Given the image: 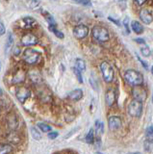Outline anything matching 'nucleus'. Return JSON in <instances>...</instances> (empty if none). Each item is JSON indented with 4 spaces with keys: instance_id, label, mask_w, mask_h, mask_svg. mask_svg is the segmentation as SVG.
<instances>
[{
    "instance_id": "20e7f679",
    "label": "nucleus",
    "mask_w": 153,
    "mask_h": 154,
    "mask_svg": "<svg viewBox=\"0 0 153 154\" xmlns=\"http://www.w3.org/2000/svg\"><path fill=\"white\" fill-rule=\"evenodd\" d=\"M128 114L133 118H140L142 112V102L134 99L128 105Z\"/></svg>"
},
{
    "instance_id": "f03ea898",
    "label": "nucleus",
    "mask_w": 153,
    "mask_h": 154,
    "mask_svg": "<svg viewBox=\"0 0 153 154\" xmlns=\"http://www.w3.org/2000/svg\"><path fill=\"white\" fill-rule=\"evenodd\" d=\"M41 58V54L38 51L32 49V48H27L23 52V61L28 65H35L39 62Z\"/></svg>"
},
{
    "instance_id": "dca6fc26",
    "label": "nucleus",
    "mask_w": 153,
    "mask_h": 154,
    "mask_svg": "<svg viewBox=\"0 0 153 154\" xmlns=\"http://www.w3.org/2000/svg\"><path fill=\"white\" fill-rule=\"evenodd\" d=\"M105 101H106V104L108 106H112L115 102V91L112 89H109L106 91V94H105Z\"/></svg>"
},
{
    "instance_id": "37998d69",
    "label": "nucleus",
    "mask_w": 153,
    "mask_h": 154,
    "mask_svg": "<svg viewBox=\"0 0 153 154\" xmlns=\"http://www.w3.org/2000/svg\"><path fill=\"white\" fill-rule=\"evenodd\" d=\"M151 73H152V75H153V66H152V69H151Z\"/></svg>"
},
{
    "instance_id": "5701e85b",
    "label": "nucleus",
    "mask_w": 153,
    "mask_h": 154,
    "mask_svg": "<svg viewBox=\"0 0 153 154\" xmlns=\"http://www.w3.org/2000/svg\"><path fill=\"white\" fill-rule=\"evenodd\" d=\"M75 64H76V67H77V69L81 72L85 71V69H86V64H85V62L82 59H76Z\"/></svg>"
},
{
    "instance_id": "a18cd8bd",
    "label": "nucleus",
    "mask_w": 153,
    "mask_h": 154,
    "mask_svg": "<svg viewBox=\"0 0 153 154\" xmlns=\"http://www.w3.org/2000/svg\"><path fill=\"white\" fill-rule=\"evenodd\" d=\"M152 101H153V94H152Z\"/></svg>"
},
{
    "instance_id": "7c9ffc66",
    "label": "nucleus",
    "mask_w": 153,
    "mask_h": 154,
    "mask_svg": "<svg viewBox=\"0 0 153 154\" xmlns=\"http://www.w3.org/2000/svg\"><path fill=\"white\" fill-rule=\"evenodd\" d=\"M73 1L81 5H84V6H92V2L90 0H73Z\"/></svg>"
},
{
    "instance_id": "f257e3e1",
    "label": "nucleus",
    "mask_w": 153,
    "mask_h": 154,
    "mask_svg": "<svg viewBox=\"0 0 153 154\" xmlns=\"http://www.w3.org/2000/svg\"><path fill=\"white\" fill-rule=\"evenodd\" d=\"M124 79L127 82V84L131 86H142L143 83V76L141 72L134 69H128L124 73Z\"/></svg>"
},
{
    "instance_id": "58836bf2",
    "label": "nucleus",
    "mask_w": 153,
    "mask_h": 154,
    "mask_svg": "<svg viewBox=\"0 0 153 154\" xmlns=\"http://www.w3.org/2000/svg\"><path fill=\"white\" fill-rule=\"evenodd\" d=\"M109 19H110V20H111V21H113L114 23H116L118 26H121V24L119 23V21H118V20H117V19H114V18H112V17H109Z\"/></svg>"
},
{
    "instance_id": "4be33fe9",
    "label": "nucleus",
    "mask_w": 153,
    "mask_h": 154,
    "mask_svg": "<svg viewBox=\"0 0 153 154\" xmlns=\"http://www.w3.org/2000/svg\"><path fill=\"white\" fill-rule=\"evenodd\" d=\"M95 131L98 135H101L104 132V124L101 120H96L95 122Z\"/></svg>"
},
{
    "instance_id": "2f4dec72",
    "label": "nucleus",
    "mask_w": 153,
    "mask_h": 154,
    "mask_svg": "<svg viewBox=\"0 0 153 154\" xmlns=\"http://www.w3.org/2000/svg\"><path fill=\"white\" fill-rule=\"evenodd\" d=\"M141 52H142V54L143 56H149L150 55V49H149V47H147V46H145V47H142L141 48Z\"/></svg>"
},
{
    "instance_id": "79ce46f5",
    "label": "nucleus",
    "mask_w": 153,
    "mask_h": 154,
    "mask_svg": "<svg viewBox=\"0 0 153 154\" xmlns=\"http://www.w3.org/2000/svg\"><path fill=\"white\" fill-rule=\"evenodd\" d=\"M94 154H103V153H101V152H95Z\"/></svg>"
},
{
    "instance_id": "f8f14e48",
    "label": "nucleus",
    "mask_w": 153,
    "mask_h": 154,
    "mask_svg": "<svg viewBox=\"0 0 153 154\" xmlns=\"http://www.w3.org/2000/svg\"><path fill=\"white\" fill-rule=\"evenodd\" d=\"M36 25V20L33 17H24L20 21V27L23 29H32Z\"/></svg>"
},
{
    "instance_id": "9b49d317",
    "label": "nucleus",
    "mask_w": 153,
    "mask_h": 154,
    "mask_svg": "<svg viewBox=\"0 0 153 154\" xmlns=\"http://www.w3.org/2000/svg\"><path fill=\"white\" fill-rule=\"evenodd\" d=\"M140 18H141V20L143 23H145V24H150L152 22V20H153V17H152L151 13L148 11V10H146V9L141 10V12H140Z\"/></svg>"
},
{
    "instance_id": "c756f323",
    "label": "nucleus",
    "mask_w": 153,
    "mask_h": 154,
    "mask_svg": "<svg viewBox=\"0 0 153 154\" xmlns=\"http://www.w3.org/2000/svg\"><path fill=\"white\" fill-rule=\"evenodd\" d=\"M73 71H74V74L76 75V77H77L79 83H83V78H82V74H81V71L77 69V67H74Z\"/></svg>"
},
{
    "instance_id": "473e14b6",
    "label": "nucleus",
    "mask_w": 153,
    "mask_h": 154,
    "mask_svg": "<svg viewBox=\"0 0 153 154\" xmlns=\"http://www.w3.org/2000/svg\"><path fill=\"white\" fill-rule=\"evenodd\" d=\"M58 132H50L48 133V138L51 139V140H53V139H56L57 137H58Z\"/></svg>"
},
{
    "instance_id": "cd10ccee",
    "label": "nucleus",
    "mask_w": 153,
    "mask_h": 154,
    "mask_svg": "<svg viewBox=\"0 0 153 154\" xmlns=\"http://www.w3.org/2000/svg\"><path fill=\"white\" fill-rule=\"evenodd\" d=\"M38 127L41 128V131H42V132H45V133H47V132H50V131H51V127L49 126V125L45 124V123H41V122H39V123H38Z\"/></svg>"
},
{
    "instance_id": "a878e982",
    "label": "nucleus",
    "mask_w": 153,
    "mask_h": 154,
    "mask_svg": "<svg viewBox=\"0 0 153 154\" xmlns=\"http://www.w3.org/2000/svg\"><path fill=\"white\" fill-rule=\"evenodd\" d=\"M31 134H32V137L34 138L35 140H41V133L38 131V129L37 128H35V127H32L31 128Z\"/></svg>"
},
{
    "instance_id": "7ed1b4c3",
    "label": "nucleus",
    "mask_w": 153,
    "mask_h": 154,
    "mask_svg": "<svg viewBox=\"0 0 153 154\" xmlns=\"http://www.w3.org/2000/svg\"><path fill=\"white\" fill-rule=\"evenodd\" d=\"M92 34L93 38H95L97 42H104L109 40V32L106 28L101 26H94L92 30Z\"/></svg>"
},
{
    "instance_id": "1a4fd4ad",
    "label": "nucleus",
    "mask_w": 153,
    "mask_h": 154,
    "mask_svg": "<svg viewBox=\"0 0 153 154\" xmlns=\"http://www.w3.org/2000/svg\"><path fill=\"white\" fill-rule=\"evenodd\" d=\"M38 43V38L32 33H28L21 38V45L24 46H31Z\"/></svg>"
},
{
    "instance_id": "4c0bfd02",
    "label": "nucleus",
    "mask_w": 153,
    "mask_h": 154,
    "mask_svg": "<svg viewBox=\"0 0 153 154\" xmlns=\"http://www.w3.org/2000/svg\"><path fill=\"white\" fill-rule=\"evenodd\" d=\"M135 2L139 5V6H142V5H143L146 2V0H135Z\"/></svg>"
},
{
    "instance_id": "ea45409f",
    "label": "nucleus",
    "mask_w": 153,
    "mask_h": 154,
    "mask_svg": "<svg viewBox=\"0 0 153 154\" xmlns=\"http://www.w3.org/2000/svg\"><path fill=\"white\" fill-rule=\"evenodd\" d=\"M135 42H138V43H145V41L143 40V38H135Z\"/></svg>"
},
{
    "instance_id": "b1692460",
    "label": "nucleus",
    "mask_w": 153,
    "mask_h": 154,
    "mask_svg": "<svg viewBox=\"0 0 153 154\" xmlns=\"http://www.w3.org/2000/svg\"><path fill=\"white\" fill-rule=\"evenodd\" d=\"M93 140H94V131H93V128H90L89 130L88 135L86 136V142H87L88 143H93Z\"/></svg>"
},
{
    "instance_id": "bb28decb",
    "label": "nucleus",
    "mask_w": 153,
    "mask_h": 154,
    "mask_svg": "<svg viewBox=\"0 0 153 154\" xmlns=\"http://www.w3.org/2000/svg\"><path fill=\"white\" fill-rule=\"evenodd\" d=\"M14 43V37L12 33L8 34V38H7V43H6V50H9L11 48V46Z\"/></svg>"
},
{
    "instance_id": "412c9836",
    "label": "nucleus",
    "mask_w": 153,
    "mask_h": 154,
    "mask_svg": "<svg viewBox=\"0 0 153 154\" xmlns=\"http://www.w3.org/2000/svg\"><path fill=\"white\" fill-rule=\"evenodd\" d=\"M13 150L12 146L8 143H1V146H0V154H9L11 153Z\"/></svg>"
},
{
    "instance_id": "c03bdc74",
    "label": "nucleus",
    "mask_w": 153,
    "mask_h": 154,
    "mask_svg": "<svg viewBox=\"0 0 153 154\" xmlns=\"http://www.w3.org/2000/svg\"><path fill=\"white\" fill-rule=\"evenodd\" d=\"M118 1H125V0H118Z\"/></svg>"
},
{
    "instance_id": "e433bc0d",
    "label": "nucleus",
    "mask_w": 153,
    "mask_h": 154,
    "mask_svg": "<svg viewBox=\"0 0 153 154\" xmlns=\"http://www.w3.org/2000/svg\"><path fill=\"white\" fill-rule=\"evenodd\" d=\"M90 85L93 86V90H95V91H97V85L94 83L93 82V78H90Z\"/></svg>"
},
{
    "instance_id": "4468645a",
    "label": "nucleus",
    "mask_w": 153,
    "mask_h": 154,
    "mask_svg": "<svg viewBox=\"0 0 153 154\" xmlns=\"http://www.w3.org/2000/svg\"><path fill=\"white\" fill-rule=\"evenodd\" d=\"M6 122L8 124V127L12 130L17 129L18 126V119L15 115H9L6 119Z\"/></svg>"
},
{
    "instance_id": "f704fd0d",
    "label": "nucleus",
    "mask_w": 153,
    "mask_h": 154,
    "mask_svg": "<svg viewBox=\"0 0 153 154\" xmlns=\"http://www.w3.org/2000/svg\"><path fill=\"white\" fill-rule=\"evenodd\" d=\"M122 24H123L124 26H125L127 33H129V32H130V30H129V27H128V17H126L125 19H124V21L122 22Z\"/></svg>"
},
{
    "instance_id": "423d86ee",
    "label": "nucleus",
    "mask_w": 153,
    "mask_h": 154,
    "mask_svg": "<svg viewBox=\"0 0 153 154\" xmlns=\"http://www.w3.org/2000/svg\"><path fill=\"white\" fill-rule=\"evenodd\" d=\"M132 95L134 99L143 102L146 99V91L142 86H136L132 89Z\"/></svg>"
},
{
    "instance_id": "2eb2a0df",
    "label": "nucleus",
    "mask_w": 153,
    "mask_h": 154,
    "mask_svg": "<svg viewBox=\"0 0 153 154\" xmlns=\"http://www.w3.org/2000/svg\"><path fill=\"white\" fill-rule=\"evenodd\" d=\"M153 143V126H150L146 129L145 132V146H148V148L149 146H151V144Z\"/></svg>"
},
{
    "instance_id": "72a5a7b5",
    "label": "nucleus",
    "mask_w": 153,
    "mask_h": 154,
    "mask_svg": "<svg viewBox=\"0 0 153 154\" xmlns=\"http://www.w3.org/2000/svg\"><path fill=\"white\" fill-rule=\"evenodd\" d=\"M138 60H139V61H140V62H141V64H142V66L143 67H145V69H148V65H147V63H145V61H142V60L141 59V58H140V57H139V56H138Z\"/></svg>"
},
{
    "instance_id": "f3484780",
    "label": "nucleus",
    "mask_w": 153,
    "mask_h": 154,
    "mask_svg": "<svg viewBox=\"0 0 153 154\" xmlns=\"http://www.w3.org/2000/svg\"><path fill=\"white\" fill-rule=\"evenodd\" d=\"M25 79V72L24 70L20 69L18 71L16 72L15 76H14V79H13V83L15 84H18V83H21Z\"/></svg>"
},
{
    "instance_id": "6ab92c4d",
    "label": "nucleus",
    "mask_w": 153,
    "mask_h": 154,
    "mask_svg": "<svg viewBox=\"0 0 153 154\" xmlns=\"http://www.w3.org/2000/svg\"><path fill=\"white\" fill-rule=\"evenodd\" d=\"M7 139H8L9 142H11L13 143H18L20 141V137L18 136L17 132H11L7 136Z\"/></svg>"
},
{
    "instance_id": "aec40b11",
    "label": "nucleus",
    "mask_w": 153,
    "mask_h": 154,
    "mask_svg": "<svg viewBox=\"0 0 153 154\" xmlns=\"http://www.w3.org/2000/svg\"><path fill=\"white\" fill-rule=\"evenodd\" d=\"M42 14H44V17L47 20V22L49 23V26H56V21L51 14H49L47 11H44V12H42Z\"/></svg>"
},
{
    "instance_id": "a19ab883",
    "label": "nucleus",
    "mask_w": 153,
    "mask_h": 154,
    "mask_svg": "<svg viewBox=\"0 0 153 154\" xmlns=\"http://www.w3.org/2000/svg\"><path fill=\"white\" fill-rule=\"evenodd\" d=\"M128 154H142L141 152H130V153H128Z\"/></svg>"
},
{
    "instance_id": "39448f33",
    "label": "nucleus",
    "mask_w": 153,
    "mask_h": 154,
    "mask_svg": "<svg viewBox=\"0 0 153 154\" xmlns=\"http://www.w3.org/2000/svg\"><path fill=\"white\" fill-rule=\"evenodd\" d=\"M100 69H101V72H102V75H103V78H104L105 82L110 83V82L113 81V79H114V69L109 63L102 62L101 64H100Z\"/></svg>"
},
{
    "instance_id": "c85d7f7f",
    "label": "nucleus",
    "mask_w": 153,
    "mask_h": 154,
    "mask_svg": "<svg viewBox=\"0 0 153 154\" xmlns=\"http://www.w3.org/2000/svg\"><path fill=\"white\" fill-rule=\"evenodd\" d=\"M40 1L39 0H30V3H29V6L32 10H37L39 9L40 7Z\"/></svg>"
},
{
    "instance_id": "0eeeda50",
    "label": "nucleus",
    "mask_w": 153,
    "mask_h": 154,
    "mask_svg": "<svg viewBox=\"0 0 153 154\" xmlns=\"http://www.w3.org/2000/svg\"><path fill=\"white\" fill-rule=\"evenodd\" d=\"M89 34V28L84 25V24H79V25L75 26L73 29V35L78 40H82L86 38Z\"/></svg>"
},
{
    "instance_id": "6e6552de",
    "label": "nucleus",
    "mask_w": 153,
    "mask_h": 154,
    "mask_svg": "<svg viewBox=\"0 0 153 154\" xmlns=\"http://www.w3.org/2000/svg\"><path fill=\"white\" fill-rule=\"evenodd\" d=\"M30 94H31V91L29 89L26 88V87H20L16 91L17 98L20 100L21 103L25 102V100L29 97Z\"/></svg>"
},
{
    "instance_id": "393cba45",
    "label": "nucleus",
    "mask_w": 153,
    "mask_h": 154,
    "mask_svg": "<svg viewBox=\"0 0 153 154\" xmlns=\"http://www.w3.org/2000/svg\"><path fill=\"white\" fill-rule=\"evenodd\" d=\"M49 30L52 32V33H54L55 34V36L56 37H58L59 38H65V35L63 33H62L61 31H59L58 29L56 28V26H49Z\"/></svg>"
},
{
    "instance_id": "c9c22d12",
    "label": "nucleus",
    "mask_w": 153,
    "mask_h": 154,
    "mask_svg": "<svg viewBox=\"0 0 153 154\" xmlns=\"http://www.w3.org/2000/svg\"><path fill=\"white\" fill-rule=\"evenodd\" d=\"M0 27H1V30H0V34H1V35H4V34H5V26H4L3 21H1V23H0Z\"/></svg>"
},
{
    "instance_id": "a211bd4d",
    "label": "nucleus",
    "mask_w": 153,
    "mask_h": 154,
    "mask_svg": "<svg viewBox=\"0 0 153 154\" xmlns=\"http://www.w3.org/2000/svg\"><path fill=\"white\" fill-rule=\"evenodd\" d=\"M131 26H132V30L136 34H142L143 32V27L140 22L134 20L131 23Z\"/></svg>"
},
{
    "instance_id": "9d476101",
    "label": "nucleus",
    "mask_w": 153,
    "mask_h": 154,
    "mask_svg": "<svg viewBox=\"0 0 153 154\" xmlns=\"http://www.w3.org/2000/svg\"><path fill=\"white\" fill-rule=\"evenodd\" d=\"M121 119L119 117H110L108 120V124H109V129L112 130V131H116L118 128H121Z\"/></svg>"
},
{
    "instance_id": "ddd939ff",
    "label": "nucleus",
    "mask_w": 153,
    "mask_h": 154,
    "mask_svg": "<svg viewBox=\"0 0 153 154\" xmlns=\"http://www.w3.org/2000/svg\"><path fill=\"white\" fill-rule=\"evenodd\" d=\"M82 97H83V91L81 89L73 90L68 95V98L71 101H79Z\"/></svg>"
}]
</instances>
